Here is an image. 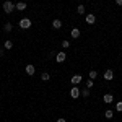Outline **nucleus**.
I'll use <instances>...</instances> for the list:
<instances>
[{"label": "nucleus", "instance_id": "1", "mask_svg": "<svg viewBox=\"0 0 122 122\" xmlns=\"http://www.w3.org/2000/svg\"><path fill=\"white\" fill-rule=\"evenodd\" d=\"M3 10H5V13H11V11L15 10V3H13V2H10V0L3 2Z\"/></svg>", "mask_w": 122, "mask_h": 122}, {"label": "nucleus", "instance_id": "2", "mask_svg": "<svg viewBox=\"0 0 122 122\" xmlns=\"http://www.w3.org/2000/svg\"><path fill=\"white\" fill-rule=\"evenodd\" d=\"M20 28H23V29L31 28V20H29V18H23V20H20Z\"/></svg>", "mask_w": 122, "mask_h": 122}, {"label": "nucleus", "instance_id": "3", "mask_svg": "<svg viewBox=\"0 0 122 122\" xmlns=\"http://www.w3.org/2000/svg\"><path fill=\"white\" fill-rule=\"evenodd\" d=\"M80 94H81V91H80V90H78L76 86H73V88H70V96H72L73 99H76V98H78Z\"/></svg>", "mask_w": 122, "mask_h": 122}, {"label": "nucleus", "instance_id": "4", "mask_svg": "<svg viewBox=\"0 0 122 122\" xmlns=\"http://www.w3.org/2000/svg\"><path fill=\"white\" fill-rule=\"evenodd\" d=\"M65 59H67V54H65V52H57V56H56V60L59 62V64H62V62H65Z\"/></svg>", "mask_w": 122, "mask_h": 122}, {"label": "nucleus", "instance_id": "5", "mask_svg": "<svg viewBox=\"0 0 122 122\" xmlns=\"http://www.w3.org/2000/svg\"><path fill=\"white\" fill-rule=\"evenodd\" d=\"M81 80H83V76H81V75H73L72 78H70V83H72V85H78Z\"/></svg>", "mask_w": 122, "mask_h": 122}, {"label": "nucleus", "instance_id": "6", "mask_svg": "<svg viewBox=\"0 0 122 122\" xmlns=\"http://www.w3.org/2000/svg\"><path fill=\"white\" fill-rule=\"evenodd\" d=\"M103 101H104L106 104H111V103L114 101V96H112V94H109V93L104 94V96H103Z\"/></svg>", "mask_w": 122, "mask_h": 122}, {"label": "nucleus", "instance_id": "7", "mask_svg": "<svg viewBox=\"0 0 122 122\" xmlns=\"http://www.w3.org/2000/svg\"><path fill=\"white\" fill-rule=\"evenodd\" d=\"M15 10H18V11L26 10V3H25V2H18V3H15Z\"/></svg>", "mask_w": 122, "mask_h": 122}, {"label": "nucleus", "instance_id": "8", "mask_svg": "<svg viewBox=\"0 0 122 122\" xmlns=\"http://www.w3.org/2000/svg\"><path fill=\"white\" fill-rule=\"evenodd\" d=\"M103 76H104V80H112V78H114V73H112V70H106Z\"/></svg>", "mask_w": 122, "mask_h": 122}, {"label": "nucleus", "instance_id": "9", "mask_svg": "<svg viewBox=\"0 0 122 122\" xmlns=\"http://www.w3.org/2000/svg\"><path fill=\"white\" fill-rule=\"evenodd\" d=\"M52 28L54 29H60L62 28V21H60V20H54V21H52Z\"/></svg>", "mask_w": 122, "mask_h": 122}, {"label": "nucleus", "instance_id": "10", "mask_svg": "<svg viewBox=\"0 0 122 122\" xmlns=\"http://www.w3.org/2000/svg\"><path fill=\"white\" fill-rule=\"evenodd\" d=\"M94 21H96V16L94 15H86V23L88 25H94Z\"/></svg>", "mask_w": 122, "mask_h": 122}, {"label": "nucleus", "instance_id": "11", "mask_svg": "<svg viewBox=\"0 0 122 122\" xmlns=\"http://www.w3.org/2000/svg\"><path fill=\"white\" fill-rule=\"evenodd\" d=\"M34 72H36V70H34V67L31 65V64H29V65H26V73H28V75H34Z\"/></svg>", "mask_w": 122, "mask_h": 122}, {"label": "nucleus", "instance_id": "12", "mask_svg": "<svg viewBox=\"0 0 122 122\" xmlns=\"http://www.w3.org/2000/svg\"><path fill=\"white\" fill-rule=\"evenodd\" d=\"M70 34H72V38H73V39L80 38V29H78V28H73V29H72V33H70Z\"/></svg>", "mask_w": 122, "mask_h": 122}, {"label": "nucleus", "instance_id": "13", "mask_svg": "<svg viewBox=\"0 0 122 122\" xmlns=\"http://www.w3.org/2000/svg\"><path fill=\"white\" fill-rule=\"evenodd\" d=\"M112 116H114V112L111 109H107V111L104 112V117H106V119H112Z\"/></svg>", "mask_w": 122, "mask_h": 122}, {"label": "nucleus", "instance_id": "14", "mask_svg": "<svg viewBox=\"0 0 122 122\" xmlns=\"http://www.w3.org/2000/svg\"><path fill=\"white\" fill-rule=\"evenodd\" d=\"M88 76H90V80H96V76H98V73H96V70H91V72L88 73Z\"/></svg>", "mask_w": 122, "mask_h": 122}, {"label": "nucleus", "instance_id": "15", "mask_svg": "<svg viewBox=\"0 0 122 122\" xmlns=\"http://www.w3.org/2000/svg\"><path fill=\"white\" fill-rule=\"evenodd\" d=\"M76 13H78V15H83L85 13V7L83 5H78V7H76Z\"/></svg>", "mask_w": 122, "mask_h": 122}, {"label": "nucleus", "instance_id": "16", "mask_svg": "<svg viewBox=\"0 0 122 122\" xmlns=\"http://www.w3.org/2000/svg\"><path fill=\"white\" fill-rule=\"evenodd\" d=\"M3 46H5V49H11V47H13V42H11V41H5Z\"/></svg>", "mask_w": 122, "mask_h": 122}, {"label": "nucleus", "instance_id": "17", "mask_svg": "<svg viewBox=\"0 0 122 122\" xmlns=\"http://www.w3.org/2000/svg\"><path fill=\"white\" fill-rule=\"evenodd\" d=\"M41 78H42V81H47V80L51 78V75H49V73H42V75H41Z\"/></svg>", "mask_w": 122, "mask_h": 122}, {"label": "nucleus", "instance_id": "18", "mask_svg": "<svg viewBox=\"0 0 122 122\" xmlns=\"http://www.w3.org/2000/svg\"><path fill=\"white\" fill-rule=\"evenodd\" d=\"M93 85H94V80H88L86 81V88H93Z\"/></svg>", "mask_w": 122, "mask_h": 122}, {"label": "nucleus", "instance_id": "19", "mask_svg": "<svg viewBox=\"0 0 122 122\" xmlns=\"http://www.w3.org/2000/svg\"><path fill=\"white\" fill-rule=\"evenodd\" d=\"M62 47H64V49H68V47H70V42H68V41H62Z\"/></svg>", "mask_w": 122, "mask_h": 122}, {"label": "nucleus", "instance_id": "20", "mask_svg": "<svg viewBox=\"0 0 122 122\" xmlns=\"http://www.w3.org/2000/svg\"><path fill=\"white\" fill-rule=\"evenodd\" d=\"M116 109H117L119 112H122V101H119V103L116 104Z\"/></svg>", "mask_w": 122, "mask_h": 122}, {"label": "nucleus", "instance_id": "21", "mask_svg": "<svg viewBox=\"0 0 122 122\" xmlns=\"http://www.w3.org/2000/svg\"><path fill=\"white\" fill-rule=\"evenodd\" d=\"M83 98H88V96H90V90H88V88H86V90H83Z\"/></svg>", "mask_w": 122, "mask_h": 122}, {"label": "nucleus", "instance_id": "22", "mask_svg": "<svg viewBox=\"0 0 122 122\" xmlns=\"http://www.w3.org/2000/svg\"><path fill=\"white\" fill-rule=\"evenodd\" d=\"M5 31H7V33H10V31H11V25H10V23H7V25H5Z\"/></svg>", "mask_w": 122, "mask_h": 122}, {"label": "nucleus", "instance_id": "23", "mask_svg": "<svg viewBox=\"0 0 122 122\" xmlns=\"http://www.w3.org/2000/svg\"><path fill=\"white\" fill-rule=\"evenodd\" d=\"M116 3H117V5H121V7H122V0H116Z\"/></svg>", "mask_w": 122, "mask_h": 122}, {"label": "nucleus", "instance_id": "24", "mask_svg": "<svg viewBox=\"0 0 122 122\" xmlns=\"http://www.w3.org/2000/svg\"><path fill=\"white\" fill-rule=\"evenodd\" d=\"M57 122H67L65 119H62V117H60V119H57Z\"/></svg>", "mask_w": 122, "mask_h": 122}, {"label": "nucleus", "instance_id": "25", "mask_svg": "<svg viewBox=\"0 0 122 122\" xmlns=\"http://www.w3.org/2000/svg\"><path fill=\"white\" fill-rule=\"evenodd\" d=\"M0 57H2V52H0Z\"/></svg>", "mask_w": 122, "mask_h": 122}]
</instances>
